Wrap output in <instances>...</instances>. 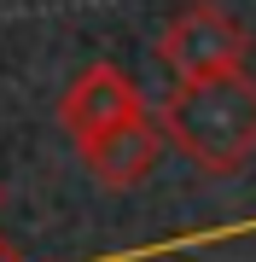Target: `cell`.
Segmentation results:
<instances>
[{
    "label": "cell",
    "instance_id": "obj_1",
    "mask_svg": "<svg viewBox=\"0 0 256 262\" xmlns=\"http://www.w3.org/2000/svg\"><path fill=\"white\" fill-rule=\"evenodd\" d=\"M163 140L204 175H239L256 158V76L221 70L198 82H175V94L157 105Z\"/></svg>",
    "mask_w": 256,
    "mask_h": 262
},
{
    "label": "cell",
    "instance_id": "obj_2",
    "mask_svg": "<svg viewBox=\"0 0 256 262\" xmlns=\"http://www.w3.org/2000/svg\"><path fill=\"white\" fill-rule=\"evenodd\" d=\"M250 29L216 0H187L169 24L157 29V64L175 70V82H198V76H221V70H245L250 58Z\"/></svg>",
    "mask_w": 256,
    "mask_h": 262
},
{
    "label": "cell",
    "instance_id": "obj_3",
    "mask_svg": "<svg viewBox=\"0 0 256 262\" xmlns=\"http://www.w3.org/2000/svg\"><path fill=\"white\" fill-rule=\"evenodd\" d=\"M134 117H146V99H140V88H134V76L117 70V64H87L76 82L58 94V128L76 140V151L87 140H99V134L134 122Z\"/></svg>",
    "mask_w": 256,
    "mask_h": 262
},
{
    "label": "cell",
    "instance_id": "obj_4",
    "mask_svg": "<svg viewBox=\"0 0 256 262\" xmlns=\"http://www.w3.org/2000/svg\"><path fill=\"white\" fill-rule=\"evenodd\" d=\"M157 158H163V122H157L152 111L82 146V169L99 181L105 192H128V187H140V181L152 175Z\"/></svg>",
    "mask_w": 256,
    "mask_h": 262
},
{
    "label": "cell",
    "instance_id": "obj_5",
    "mask_svg": "<svg viewBox=\"0 0 256 262\" xmlns=\"http://www.w3.org/2000/svg\"><path fill=\"white\" fill-rule=\"evenodd\" d=\"M0 262H24V256H18V251H12V245H6V239H0Z\"/></svg>",
    "mask_w": 256,
    "mask_h": 262
}]
</instances>
